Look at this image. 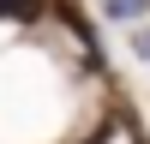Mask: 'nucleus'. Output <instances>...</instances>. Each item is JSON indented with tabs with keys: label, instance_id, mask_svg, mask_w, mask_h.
<instances>
[{
	"label": "nucleus",
	"instance_id": "obj_1",
	"mask_svg": "<svg viewBox=\"0 0 150 144\" xmlns=\"http://www.w3.org/2000/svg\"><path fill=\"white\" fill-rule=\"evenodd\" d=\"M132 42H138V54H144V66H150V30H132Z\"/></svg>",
	"mask_w": 150,
	"mask_h": 144
}]
</instances>
